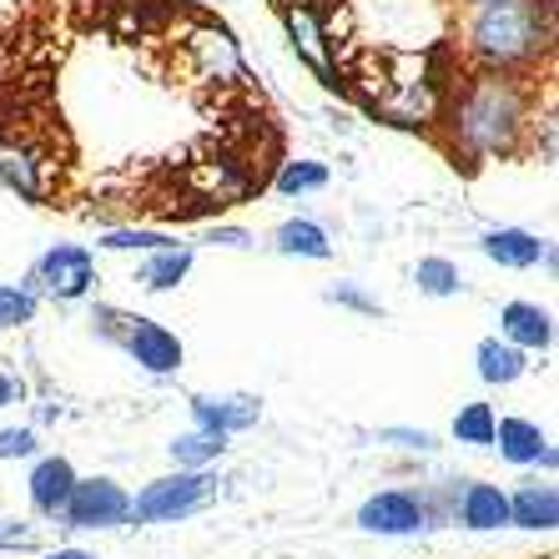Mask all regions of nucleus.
Here are the masks:
<instances>
[{
  "label": "nucleus",
  "mask_w": 559,
  "mask_h": 559,
  "mask_svg": "<svg viewBox=\"0 0 559 559\" xmlns=\"http://www.w3.org/2000/svg\"><path fill=\"white\" fill-rule=\"evenodd\" d=\"M439 121H449L454 152L474 156V162H495V156L520 152L524 131L534 121V96L524 86V76L479 71V76H468L464 86L449 92Z\"/></svg>",
  "instance_id": "obj_1"
},
{
  "label": "nucleus",
  "mask_w": 559,
  "mask_h": 559,
  "mask_svg": "<svg viewBox=\"0 0 559 559\" xmlns=\"http://www.w3.org/2000/svg\"><path fill=\"white\" fill-rule=\"evenodd\" d=\"M106 252H156V248H177V237L171 233H156V227H111V233L96 242Z\"/></svg>",
  "instance_id": "obj_28"
},
{
  "label": "nucleus",
  "mask_w": 559,
  "mask_h": 559,
  "mask_svg": "<svg viewBox=\"0 0 559 559\" xmlns=\"http://www.w3.org/2000/svg\"><path fill=\"white\" fill-rule=\"evenodd\" d=\"M499 338L514 343L520 353H549L555 348V318H549V308H539V302H504L499 308Z\"/></svg>",
  "instance_id": "obj_16"
},
{
  "label": "nucleus",
  "mask_w": 559,
  "mask_h": 559,
  "mask_svg": "<svg viewBox=\"0 0 559 559\" xmlns=\"http://www.w3.org/2000/svg\"><path fill=\"white\" fill-rule=\"evenodd\" d=\"M182 56L192 66V76L207 81V86H242L248 81V61L237 51L233 31L222 26H192L182 36Z\"/></svg>",
  "instance_id": "obj_9"
},
{
  "label": "nucleus",
  "mask_w": 559,
  "mask_h": 559,
  "mask_svg": "<svg viewBox=\"0 0 559 559\" xmlns=\"http://www.w3.org/2000/svg\"><path fill=\"white\" fill-rule=\"evenodd\" d=\"M40 559H96L92 549H76V545H66V549H51V555H40Z\"/></svg>",
  "instance_id": "obj_36"
},
{
  "label": "nucleus",
  "mask_w": 559,
  "mask_h": 559,
  "mask_svg": "<svg viewBox=\"0 0 559 559\" xmlns=\"http://www.w3.org/2000/svg\"><path fill=\"white\" fill-rule=\"evenodd\" d=\"M76 468H71V459L51 454V459H40L36 468H31V479H26V495H31V509L36 514H46V520H61V509L66 499H71V489H76Z\"/></svg>",
  "instance_id": "obj_18"
},
{
  "label": "nucleus",
  "mask_w": 559,
  "mask_h": 559,
  "mask_svg": "<svg viewBox=\"0 0 559 559\" xmlns=\"http://www.w3.org/2000/svg\"><path fill=\"white\" fill-rule=\"evenodd\" d=\"M167 454L177 468H212L222 454H227V433H212V429L177 433V439L167 443Z\"/></svg>",
  "instance_id": "obj_24"
},
{
  "label": "nucleus",
  "mask_w": 559,
  "mask_h": 559,
  "mask_svg": "<svg viewBox=\"0 0 559 559\" xmlns=\"http://www.w3.org/2000/svg\"><path fill=\"white\" fill-rule=\"evenodd\" d=\"M0 549L15 555V549H40V534L26 520H0Z\"/></svg>",
  "instance_id": "obj_32"
},
{
  "label": "nucleus",
  "mask_w": 559,
  "mask_h": 559,
  "mask_svg": "<svg viewBox=\"0 0 559 559\" xmlns=\"http://www.w3.org/2000/svg\"><path fill=\"white\" fill-rule=\"evenodd\" d=\"M15 399H21V383H15L11 373H0V408H11Z\"/></svg>",
  "instance_id": "obj_35"
},
{
  "label": "nucleus",
  "mask_w": 559,
  "mask_h": 559,
  "mask_svg": "<svg viewBox=\"0 0 559 559\" xmlns=\"http://www.w3.org/2000/svg\"><path fill=\"white\" fill-rule=\"evenodd\" d=\"M92 323H96V333H102V338H111L131 358V364L142 368V373H152V378L177 373V368H182V358H187L182 338H177L171 328H162L156 318H142V312L96 308Z\"/></svg>",
  "instance_id": "obj_3"
},
{
  "label": "nucleus",
  "mask_w": 559,
  "mask_h": 559,
  "mask_svg": "<svg viewBox=\"0 0 559 559\" xmlns=\"http://www.w3.org/2000/svg\"><path fill=\"white\" fill-rule=\"evenodd\" d=\"M0 182L11 187L21 202L40 207L56 197V182H61V162L51 156V146H40L26 131H5L0 136Z\"/></svg>",
  "instance_id": "obj_5"
},
{
  "label": "nucleus",
  "mask_w": 559,
  "mask_h": 559,
  "mask_svg": "<svg viewBox=\"0 0 559 559\" xmlns=\"http://www.w3.org/2000/svg\"><path fill=\"white\" fill-rule=\"evenodd\" d=\"M328 302H338V308H353V312H368V318H378V312H383V302L378 298H368L364 287H353V283H333L323 293Z\"/></svg>",
  "instance_id": "obj_31"
},
{
  "label": "nucleus",
  "mask_w": 559,
  "mask_h": 559,
  "mask_svg": "<svg viewBox=\"0 0 559 559\" xmlns=\"http://www.w3.org/2000/svg\"><path fill=\"white\" fill-rule=\"evenodd\" d=\"M443 102H449V92H443V81H433L429 71H424V61H418L414 76H383V81H373L378 117H389L393 127H408V131L433 127V121L443 117Z\"/></svg>",
  "instance_id": "obj_6"
},
{
  "label": "nucleus",
  "mask_w": 559,
  "mask_h": 559,
  "mask_svg": "<svg viewBox=\"0 0 559 559\" xmlns=\"http://www.w3.org/2000/svg\"><path fill=\"white\" fill-rule=\"evenodd\" d=\"M36 308H40V298L26 283H0V333L26 328L31 318H36Z\"/></svg>",
  "instance_id": "obj_29"
},
{
  "label": "nucleus",
  "mask_w": 559,
  "mask_h": 559,
  "mask_svg": "<svg viewBox=\"0 0 559 559\" xmlns=\"http://www.w3.org/2000/svg\"><path fill=\"white\" fill-rule=\"evenodd\" d=\"M40 449L36 429H0V459H31Z\"/></svg>",
  "instance_id": "obj_33"
},
{
  "label": "nucleus",
  "mask_w": 559,
  "mask_h": 559,
  "mask_svg": "<svg viewBox=\"0 0 559 559\" xmlns=\"http://www.w3.org/2000/svg\"><path fill=\"white\" fill-rule=\"evenodd\" d=\"M248 187H252L248 167H242V162H233V156H212V162H197V167H192V192L207 197V202H217V207L237 202Z\"/></svg>",
  "instance_id": "obj_20"
},
{
  "label": "nucleus",
  "mask_w": 559,
  "mask_h": 559,
  "mask_svg": "<svg viewBox=\"0 0 559 559\" xmlns=\"http://www.w3.org/2000/svg\"><path fill=\"white\" fill-rule=\"evenodd\" d=\"M549 36H555V11L549 0H495V5H474L464 26L468 56L484 71H509L520 76L530 66L549 56Z\"/></svg>",
  "instance_id": "obj_2"
},
{
  "label": "nucleus",
  "mask_w": 559,
  "mask_h": 559,
  "mask_svg": "<svg viewBox=\"0 0 559 559\" xmlns=\"http://www.w3.org/2000/svg\"><path fill=\"white\" fill-rule=\"evenodd\" d=\"M283 31L312 76L323 81V86H343L338 71H333V31H328L323 11L312 0H283Z\"/></svg>",
  "instance_id": "obj_11"
},
{
  "label": "nucleus",
  "mask_w": 559,
  "mask_h": 559,
  "mask_svg": "<svg viewBox=\"0 0 559 559\" xmlns=\"http://www.w3.org/2000/svg\"><path fill=\"white\" fill-rule=\"evenodd\" d=\"M333 182V171L323 167V162H312V156H298V162H283L273 177V187L283 197H308V192H323V187Z\"/></svg>",
  "instance_id": "obj_25"
},
{
  "label": "nucleus",
  "mask_w": 559,
  "mask_h": 559,
  "mask_svg": "<svg viewBox=\"0 0 559 559\" xmlns=\"http://www.w3.org/2000/svg\"><path fill=\"white\" fill-rule=\"evenodd\" d=\"M353 11L358 15H383V46H399V51H424L429 36L443 26L439 15V0H353Z\"/></svg>",
  "instance_id": "obj_8"
},
{
  "label": "nucleus",
  "mask_w": 559,
  "mask_h": 559,
  "mask_svg": "<svg viewBox=\"0 0 559 559\" xmlns=\"http://www.w3.org/2000/svg\"><path fill=\"white\" fill-rule=\"evenodd\" d=\"M358 530L404 539V534L433 530V524H429V509H424L418 489H378V495H368L364 504H358Z\"/></svg>",
  "instance_id": "obj_12"
},
{
  "label": "nucleus",
  "mask_w": 559,
  "mask_h": 559,
  "mask_svg": "<svg viewBox=\"0 0 559 559\" xmlns=\"http://www.w3.org/2000/svg\"><path fill=\"white\" fill-rule=\"evenodd\" d=\"M378 439L393 443V449H404V454H433L439 439L429 429H378Z\"/></svg>",
  "instance_id": "obj_30"
},
{
  "label": "nucleus",
  "mask_w": 559,
  "mask_h": 559,
  "mask_svg": "<svg viewBox=\"0 0 559 559\" xmlns=\"http://www.w3.org/2000/svg\"><path fill=\"white\" fill-rule=\"evenodd\" d=\"M468 5H495V0H468Z\"/></svg>",
  "instance_id": "obj_37"
},
{
  "label": "nucleus",
  "mask_w": 559,
  "mask_h": 559,
  "mask_svg": "<svg viewBox=\"0 0 559 559\" xmlns=\"http://www.w3.org/2000/svg\"><path fill=\"white\" fill-rule=\"evenodd\" d=\"M26 287L36 293V298H51V302L86 298V293L96 287V258H92V248H81V242H56V248H46L36 258V267H31Z\"/></svg>",
  "instance_id": "obj_7"
},
{
  "label": "nucleus",
  "mask_w": 559,
  "mask_h": 559,
  "mask_svg": "<svg viewBox=\"0 0 559 559\" xmlns=\"http://www.w3.org/2000/svg\"><path fill=\"white\" fill-rule=\"evenodd\" d=\"M474 368H479V378L489 389H509V383H520V378L530 373V353H520L504 338H484L479 348H474Z\"/></svg>",
  "instance_id": "obj_22"
},
{
  "label": "nucleus",
  "mask_w": 559,
  "mask_h": 559,
  "mask_svg": "<svg viewBox=\"0 0 559 559\" xmlns=\"http://www.w3.org/2000/svg\"><path fill=\"white\" fill-rule=\"evenodd\" d=\"M192 418L197 429H212V433H242L252 429L262 418V404L252 399V393H197L192 399Z\"/></svg>",
  "instance_id": "obj_15"
},
{
  "label": "nucleus",
  "mask_w": 559,
  "mask_h": 559,
  "mask_svg": "<svg viewBox=\"0 0 559 559\" xmlns=\"http://www.w3.org/2000/svg\"><path fill=\"white\" fill-rule=\"evenodd\" d=\"M495 424H499L495 404H464L454 414V439L468 443V449H489L495 443Z\"/></svg>",
  "instance_id": "obj_27"
},
{
  "label": "nucleus",
  "mask_w": 559,
  "mask_h": 559,
  "mask_svg": "<svg viewBox=\"0 0 559 559\" xmlns=\"http://www.w3.org/2000/svg\"><path fill=\"white\" fill-rule=\"evenodd\" d=\"M127 520H131V495L106 474L76 479V489H71V499L61 509L66 530H121Z\"/></svg>",
  "instance_id": "obj_10"
},
{
  "label": "nucleus",
  "mask_w": 559,
  "mask_h": 559,
  "mask_svg": "<svg viewBox=\"0 0 559 559\" xmlns=\"http://www.w3.org/2000/svg\"><path fill=\"white\" fill-rule=\"evenodd\" d=\"M273 248L283 252V258L328 262V258H333V237H328V227H323V222H312V217H287L283 227H277Z\"/></svg>",
  "instance_id": "obj_23"
},
{
  "label": "nucleus",
  "mask_w": 559,
  "mask_h": 559,
  "mask_svg": "<svg viewBox=\"0 0 559 559\" xmlns=\"http://www.w3.org/2000/svg\"><path fill=\"white\" fill-rule=\"evenodd\" d=\"M414 283L424 298H459L464 293V277H459V267L449 258H418Z\"/></svg>",
  "instance_id": "obj_26"
},
{
  "label": "nucleus",
  "mask_w": 559,
  "mask_h": 559,
  "mask_svg": "<svg viewBox=\"0 0 559 559\" xmlns=\"http://www.w3.org/2000/svg\"><path fill=\"white\" fill-rule=\"evenodd\" d=\"M217 499V479L207 468H177L162 479L142 484V495L131 499V520L127 524H177L197 509H207Z\"/></svg>",
  "instance_id": "obj_4"
},
{
  "label": "nucleus",
  "mask_w": 559,
  "mask_h": 559,
  "mask_svg": "<svg viewBox=\"0 0 559 559\" xmlns=\"http://www.w3.org/2000/svg\"><path fill=\"white\" fill-rule=\"evenodd\" d=\"M479 252L489 262H499V267H509V273H530V267L545 262L549 242L539 233H530V227H489L479 237Z\"/></svg>",
  "instance_id": "obj_17"
},
{
  "label": "nucleus",
  "mask_w": 559,
  "mask_h": 559,
  "mask_svg": "<svg viewBox=\"0 0 559 559\" xmlns=\"http://www.w3.org/2000/svg\"><path fill=\"white\" fill-rule=\"evenodd\" d=\"M202 242H212V248H252V233L248 227H207Z\"/></svg>",
  "instance_id": "obj_34"
},
{
  "label": "nucleus",
  "mask_w": 559,
  "mask_h": 559,
  "mask_svg": "<svg viewBox=\"0 0 559 559\" xmlns=\"http://www.w3.org/2000/svg\"><path fill=\"white\" fill-rule=\"evenodd\" d=\"M509 524L514 530H530V534H555L559 530V489L555 484H520L509 495Z\"/></svg>",
  "instance_id": "obj_19"
},
{
  "label": "nucleus",
  "mask_w": 559,
  "mask_h": 559,
  "mask_svg": "<svg viewBox=\"0 0 559 559\" xmlns=\"http://www.w3.org/2000/svg\"><path fill=\"white\" fill-rule=\"evenodd\" d=\"M449 520L464 524V530H474V534L509 530V495L499 489V484H484V479H454Z\"/></svg>",
  "instance_id": "obj_13"
},
{
  "label": "nucleus",
  "mask_w": 559,
  "mask_h": 559,
  "mask_svg": "<svg viewBox=\"0 0 559 559\" xmlns=\"http://www.w3.org/2000/svg\"><path fill=\"white\" fill-rule=\"evenodd\" d=\"M495 449L504 464L514 468H555L559 454H555V443H549V433L539 429V424H530V418H499L495 424Z\"/></svg>",
  "instance_id": "obj_14"
},
{
  "label": "nucleus",
  "mask_w": 559,
  "mask_h": 559,
  "mask_svg": "<svg viewBox=\"0 0 559 559\" xmlns=\"http://www.w3.org/2000/svg\"><path fill=\"white\" fill-rule=\"evenodd\" d=\"M192 262H197V248H187V242H177V248H156V252H146V262L136 267V283H142L146 293H171V287L187 283Z\"/></svg>",
  "instance_id": "obj_21"
}]
</instances>
